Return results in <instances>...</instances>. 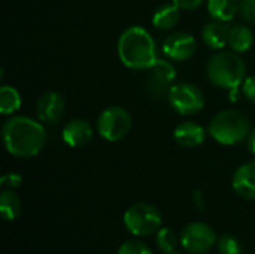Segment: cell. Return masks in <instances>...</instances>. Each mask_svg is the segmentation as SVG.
<instances>
[{
  "mask_svg": "<svg viewBox=\"0 0 255 254\" xmlns=\"http://www.w3.org/2000/svg\"><path fill=\"white\" fill-rule=\"evenodd\" d=\"M1 138L6 151L19 159L37 156L46 142V130L40 121L30 117H9L1 126Z\"/></svg>",
  "mask_w": 255,
  "mask_h": 254,
  "instance_id": "cell-1",
  "label": "cell"
},
{
  "mask_svg": "<svg viewBox=\"0 0 255 254\" xmlns=\"http://www.w3.org/2000/svg\"><path fill=\"white\" fill-rule=\"evenodd\" d=\"M117 51L121 63L131 70H148L158 61L157 43L140 25H131L121 33Z\"/></svg>",
  "mask_w": 255,
  "mask_h": 254,
  "instance_id": "cell-2",
  "label": "cell"
},
{
  "mask_svg": "<svg viewBox=\"0 0 255 254\" xmlns=\"http://www.w3.org/2000/svg\"><path fill=\"white\" fill-rule=\"evenodd\" d=\"M206 75L208 79L218 88L235 93L247 78V64L239 52L218 51L209 58Z\"/></svg>",
  "mask_w": 255,
  "mask_h": 254,
  "instance_id": "cell-3",
  "label": "cell"
},
{
  "mask_svg": "<svg viewBox=\"0 0 255 254\" xmlns=\"http://www.w3.org/2000/svg\"><path fill=\"white\" fill-rule=\"evenodd\" d=\"M251 121L248 115L236 109L220 111L209 123V136L221 145H236L248 138Z\"/></svg>",
  "mask_w": 255,
  "mask_h": 254,
  "instance_id": "cell-4",
  "label": "cell"
},
{
  "mask_svg": "<svg viewBox=\"0 0 255 254\" xmlns=\"http://www.w3.org/2000/svg\"><path fill=\"white\" fill-rule=\"evenodd\" d=\"M163 217L151 204H134L124 214V226L134 237H149L161 229Z\"/></svg>",
  "mask_w": 255,
  "mask_h": 254,
  "instance_id": "cell-5",
  "label": "cell"
},
{
  "mask_svg": "<svg viewBox=\"0 0 255 254\" xmlns=\"http://www.w3.org/2000/svg\"><path fill=\"white\" fill-rule=\"evenodd\" d=\"M96 127H97V133L105 141L118 142L130 133L133 127V118L126 108L114 105L105 108L100 112Z\"/></svg>",
  "mask_w": 255,
  "mask_h": 254,
  "instance_id": "cell-6",
  "label": "cell"
},
{
  "mask_svg": "<svg viewBox=\"0 0 255 254\" xmlns=\"http://www.w3.org/2000/svg\"><path fill=\"white\" fill-rule=\"evenodd\" d=\"M170 108L181 115H196L205 108L203 91L191 82H176L167 94Z\"/></svg>",
  "mask_w": 255,
  "mask_h": 254,
  "instance_id": "cell-7",
  "label": "cell"
},
{
  "mask_svg": "<svg viewBox=\"0 0 255 254\" xmlns=\"http://www.w3.org/2000/svg\"><path fill=\"white\" fill-rule=\"evenodd\" d=\"M218 238L212 226L203 222L187 225L179 237V243L185 252L191 254H205L214 249Z\"/></svg>",
  "mask_w": 255,
  "mask_h": 254,
  "instance_id": "cell-8",
  "label": "cell"
},
{
  "mask_svg": "<svg viewBox=\"0 0 255 254\" xmlns=\"http://www.w3.org/2000/svg\"><path fill=\"white\" fill-rule=\"evenodd\" d=\"M145 79V90L154 99L167 97L170 88L176 79V69L167 60H158L152 67H149Z\"/></svg>",
  "mask_w": 255,
  "mask_h": 254,
  "instance_id": "cell-9",
  "label": "cell"
},
{
  "mask_svg": "<svg viewBox=\"0 0 255 254\" xmlns=\"http://www.w3.org/2000/svg\"><path fill=\"white\" fill-rule=\"evenodd\" d=\"M197 51V40L187 31L169 34L163 42V52L172 61H187Z\"/></svg>",
  "mask_w": 255,
  "mask_h": 254,
  "instance_id": "cell-10",
  "label": "cell"
},
{
  "mask_svg": "<svg viewBox=\"0 0 255 254\" xmlns=\"http://www.w3.org/2000/svg\"><path fill=\"white\" fill-rule=\"evenodd\" d=\"M66 109L64 97L57 91H45L39 96L36 102V115L42 123L54 124L57 123Z\"/></svg>",
  "mask_w": 255,
  "mask_h": 254,
  "instance_id": "cell-11",
  "label": "cell"
},
{
  "mask_svg": "<svg viewBox=\"0 0 255 254\" xmlns=\"http://www.w3.org/2000/svg\"><path fill=\"white\" fill-rule=\"evenodd\" d=\"M93 135H94V130H93L91 124L82 118H73V120L67 121L61 132L63 141L72 148H79V147L88 145L90 141L93 139Z\"/></svg>",
  "mask_w": 255,
  "mask_h": 254,
  "instance_id": "cell-12",
  "label": "cell"
},
{
  "mask_svg": "<svg viewBox=\"0 0 255 254\" xmlns=\"http://www.w3.org/2000/svg\"><path fill=\"white\" fill-rule=\"evenodd\" d=\"M232 186L241 198L255 201V160L244 163L235 171Z\"/></svg>",
  "mask_w": 255,
  "mask_h": 254,
  "instance_id": "cell-13",
  "label": "cell"
},
{
  "mask_svg": "<svg viewBox=\"0 0 255 254\" xmlns=\"http://www.w3.org/2000/svg\"><path fill=\"white\" fill-rule=\"evenodd\" d=\"M230 27L232 25L226 21H218V19L209 21L202 30L203 43L211 49H223L224 46L229 45Z\"/></svg>",
  "mask_w": 255,
  "mask_h": 254,
  "instance_id": "cell-14",
  "label": "cell"
},
{
  "mask_svg": "<svg viewBox=\"0 0 255 254\" xmlns=\"http://www.w3.org/2000/svg\"><path fill=\"white\" fill-rule=\"evenodd\" d=\"M173 138L179 145H182L185 148H193V147H199L205 141L206 130L199 123L184 121L175 127Z\"/></svg>",
  "mask_w": 255,
  "mask_h": 254,
  "instance_id": "cell-15",
  "label": "cell"
},
{
  "mask_svg": "<svg viewBox=\"0 0 255 254\" xmlns=\"http://www.w3.org/2000/svg\"><path fill=\"white\" fill-rule=\"evenodd\" d=\"M179 18H181V9L173 1L163 3L155 9L152 15V24L160 30H170L179 22Z\"/></svg>",
  "mask_w": 255,
  "mask_h": 254,
  "instance_id": "cell-16",
  "label": "cell"
},
{
  "mask_svg": "<svg viewBox=\"0 0 255 254\" xmlns=\"http://www.w3.org/2000/svg\"><path fill=\"white\" fill-rule=\"evenodd\" d=\"M208 12L212 19L230 22L241 7V0H208Z\"/></svg>",
  "mask_w": 255,
  "mask_h": 254,
  "instance_id": "cell-17",
  "label": "cell"
},
{
  "mask_svg": "<svg viewBox=\"0 0 255 254\" xmlns=\"http://www.w3.org/2000/svg\"><path fill=\"white\" fill-rule=\"evenodd\" d=\"M254 43V34L250 27L242 24H235L230 27L229 33V46L235 52H247Z\"/></svg>",
  "mask_w": 255,
  "mask_h": 254,
  "instance_id": "cell-18",
  "label": "cell"
},
{
  "mask_svg": "<svg viewBox=\"0 0 255 254\" xmlns=\"http://www.w3.org/2000/svg\"><path fill=\"white\" fill-rule=\"evenodd\" d=\"M22 204L19 196L12 189H3L0 193V214L3 220L12 222L19 217Z\"/></svg>",
  "mask_w": 255,
  "mask_h": 254,
  "instance_id": "cell-19",
  "label": "cell"
},
{
  "mask_svg": "<svg viewBox=\"0 0 255 254\" xmlns=\"http://www.w3.org/2000/svg\"><path fill=\"white\" fill-rule=\"evenodd\" d=\"M21 94L12 85L0 87V112L3 115H12L21 108Z\"/></svg>",
  "mask_w": 255,
  "mask_h": 254,
  "instance_id": "cell-20",
  "label": "cell"
},
{
  "mask_svg": "<svg viewBox=\"0 0 255 254\" xmlns=\"http://www.w3.org/2000/svg\"><path fill=\"white\" fill-rule=\"evenodd\" d=\"M178 243H179V240H178L176 232L169 228H163L155 234V246L164 254L175 252Z\"/></svg>",
  "mask_w": 255,
  "mask_h": 254,
  "instance_id": "cell-21",
  "label": "cell"
},
{
  "mask_svg": "<svg viewBox=\"0 0 255 254\" xmlns=\"http://www.w3.org/2000/svg\"><path fill=\"white\" fill-rule=\"evenodd\" d=\"M217 249L220 254H241L242 253V247L238 238H235L233 235H223L221 238H218L217 241Z\"/></svg>",
  "mask_w": 255,
  "mask_h": 254,
  "instance_id": "cell-22",
  "label": "cell"
},
{
  "mask_svg": "<svg viewBox=\"0 0 255 254\" xmlns=\"http://www.w3.org/2000/svg\"><path fill=\"white\" fill-rule=\"evenodd\" d=\"M117 254H152V252L145 243L139 240H128L120 246Z\"/></svg>",
  "mask_w": 255,
  "mask_h": 254,
  "instance_id": "cell-23",
  "label": "cell"
},
{
  "mask_svg": "<svg viewBox=\"0 0 255 254\" xmlns=\"http://www.w3.org/2000/svg\"><path fill=\"white\" fill-rule=\"evenodd\" d=\"M239 13L247 22H255V0H241Z\"/></svg>",
  "mask_w": 255,
  "mask_h": 254,
  "instance_id": "cell-24",
  "label": "cell"
},
{
  "mask_svg": "<svg viewBox=\"0 0 255 254\" xmlns=\"http://www.w3.org/2000/svg\"><path fill=\"white\" fill-rule=\"evenodd\" d=\"M21 183H22L21 175L12 174V172L4 174V175L0 178V184H1V187H4V189H12V190H13V189H16V187H19Z\"/></svg>",
  "mask_w": 255,
  "mask_h": 254,
  "instance_id": "cell-25",
  "label": "cell"
},
{
  "mask_svg": "<svg viewBox=\"0 0 255 254\" xmlns=\"http://www.w3.org/2000/svg\"><path fill=\"white\" fill-rule=\"evenodd\" d=\"M242 93L250 102L255 103V75L245 78V81L242 84Z\"/></svg>",
  "mask_w": 255,
  "mask_h": 254,
  "instance_id": "cell-26",
  "label": "cell"
},
{
  "mask_svg": "<svg viewBox=\"0 0 255 254\" xmlns=\"http://www.w3.org/2000/svg\"><path fill=\"white\" fill-rule=\"evenodd\" d=\"M172 1L179 9H184V10H196L205 3V0H172Z\"/></svg>",
  "mask_w": 255,
  "mask_h": 254,
  "instance_id": "cell-27",
  "label": "cell"
},
{
  "mask_svg": "<svg viewBox=\"0 0 255 254\" xmlns=\"http://www.w3.org/2000/svg\"><path fill=\"white\" fill-rule=\"evenodd\" d=\"M247 147H248V150L255 154V127L254 129H251V132H250V135H248V138H247Z\"/></svg>",
  "mask_w": 255,
  "mask_h": 254,
  "instance_id": "cell-28",
  "label": "cell"
},
{
  "mask_svg": "<svg viewBox=\"0 0 255 254\" xmlns=\"http://www.w3.org/2000/svg\"><path fill=\"white\" fill-rule=\"evenodd\" d=\"M194 202H196L197 208H200V210L205 208V196H203L202 192H196L194 193Z\"/></svg>",
  "mask_w": 255,
  "mask_h": 254,
  "instance_id": "cell-29",
  "label": "cell"
},
{
  "mask_svg": "<svg viewBox=\"0 0 255 254\" xmlns=\"http://www.w3.org/2000/svg\"><path fill=\"white\" fill-rule=\"evenodd\" d=\"M166 254H179V253H175V252H172V253H166Z\"/></svg>",
  "mask_w": 255,
  "mask_h": 254,
  "instance_id": "cell-30",
  "label": "cell"
}]
</instances>
